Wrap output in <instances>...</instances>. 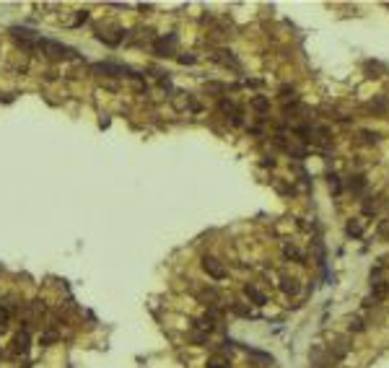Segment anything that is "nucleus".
<instances>
[{
    "label": "nucleus",
    "mask_w": 389,
    "mask_h": 368,
    "mask_svg": "<svg viewBox=\"0 0 389 368\" xmlns=\"http://www.w3.org/2000/svg\"><path fill=\"white\" fill-rule=\"evenodd\" d=\"M57 337H60L57 329H47V332L39 337V342H42V345H52V342H57Z\"/></svg>",
    "instance_id": "21"
},
{
    "label": "nucleus",
    "mask_w": 389,
    "mask_h": 368,
    "mask_svg": "<svg viewBox=\"0 0 389 368\" xmlns=\"http://www.w3.org/2000/svg\"><path fill=\"white\" fill-rule=\"evenodd\" d=\"M179 62H182V65H195L197 57L195 54H179Z\"/></svg>",
    "instance_id": "24"
},
{
    "label": "nucleus",
    "mask_w": 389,
    "mask_h": 368,
    "mask_svg": "<svg viewBox=\"0 0 389 368\" xmlns=\"http://www.w3.org/2000/svg\"><path fill=\"white\" fill-rule=\"evenodd\" d=\"M363 329H366V321L361 319V316H353V319L348 321V332H356V335H358V332H363Z\"/></svg>",
    "instance_id": "16"
},
{
    "label": "nucleus",
    "mask_w": 389,
    "mask_h": 368,
    "mask_svg": "<svg viewBox=\"0 0 389 368\" xmlns=\"http://www.w3.org/2000/svg\"><path fill=\"white\" fill-rule=\"evenodd\" d=\"M11 36H13V42L19 44L21 50L37 52V44H39V34L37 31L26 29V26H11Z\"/></svg>",
    "instance_id": "2"
},
{
    "label": "nucleus",
    "mask_w": 389,
    "mask_h": 368,
    "mask_svg": "<svg viewBox=\"0 0 389 368\" xmlns=\"http://www.w3.org/2000/svg\"><path fill=\"white\" fill-rule=\"evenodd\" d=\"M309 358H311V366L314 368H327L332 363V358H330V353L324 350V347H314Z\"/></svg>",
    "instance_id": "8"
},
{
    "label": "nucleus",
    "mask_w": 389,
    "mask_h": 368,
    "mask_svg": "<svg viewBox=\"0 0 389 368\" xmlns=\"http://www.w3.org/2000/svg\"><path fill=\"white\" fill-rule=\"evenodd\" d=\"M207 337H210V335H205V332H200V329H195V332H192V342H195V345H205Z\"/></svg>",
    "instance_id": "22"
},
{
    "label": "nucleus",
    "mask_w": 389,
    "mask_h": 368,
    "mask_svg": "<svg viewBox=\"0 0 389 368\" xmlns=\"http://www.w3.org/2000/svg\"><path fill=\"white\" fill-rule=\"evenodd\" d=\"M94 73H104V76H114V78H135L132 70L128 65H112V62H96V65L91 68Z\"/></svg>",
    "instance_id": "4"
},
{
    "label": "nucleus",
    "mask_w": 389,
    "mask_h": 368,
    "mask_svg": "<svg viewBox=\"0 0 389 368\" xmlns=\"http://www.w3.org/2000/svg\"><path fill=\"white\" fill-rule=\"evenodd\" d=\"M29 342H31L29 332H26V329H24V332H19V335L13 337V342H11V345H13V347H11L13 355H24L26 350H29Z\"/></svg>",
    "instance_id": "7"
},
{
    "label": "nucleus",
    "mask_w": 389,
    "mask_h": 368,
    "mask_svg": "<svg viewBox=\"0 0 389 368\" xmlns=\"http://www.w3.org/2000/svg\"><path fill=\"white\" fill-rule=\"evenodd\" d=\"M205 366H207V368H231V358L226 355V353H215V355L207 358Z\"/></svg>",
    "instance_id": "13"
},
{
    "label": "nucleus",
    "mask_w": 389,
    "mask_h": 368,
    "mask_svg": "<svg viewBox=\"0 0 389 368\" xmlns=\"http://www.w3.org/2000/svg\"><path fill=\"white\" fill-rule=\"evenodd\" d=\"M348 187H350V192H363V187H366V179L358 174V177H353V179L348 182Z\"/></svg>",
    "instance_id": "19"
},
{
    "label": "nucleus",
    "mask_w": 389,
    "mask_h": 368,
    "mask_svg": "<svg viewBox=\"0 0 389 368\" xmlns=\"http://www.w3.org/2000/svg\"><path fill=\"white\" fill-rule=\"evenodd\" d=\"M37 52H42L44 57H50V60H73L76 57L73 47H68V44H62L57 39H44V36H39Z\"/></svg>",
    "instance_id": "1"
},
{
    "label": "nucleus",
    "mask_w": 389,
    "mask_h": 368,
    "mask_svg": "<svg viewBox=\"0 0 389 368\" xmlns=\"http://www.w3.org/2000/svg\"><path fill=\"white\" fill-rule=\"evenodd\" d=\"M379 234H382V236H389V220H384V223L379 226Z\"/></svg>",
    "instance_id": "26"
},
{
    "label": "nucleus",
    "mask_w": 389,
    "mask_h": 368,
    "mask_svg": "<svg viewBox=\"0 0 389 368\" xmlns=\"http://www.w3.org/2000/svg\"><path fill=\"white\" fill-rule=\"evenodd\" d=\"M174 47H177V34L158 36V39L153 42V52H156L158 57H169V54H174Z\"/></svg>",
    "instance_id": "5"
},
{
    "label": "nucleus",
    "mask_w": 389,
    "mask_h": 368,
    "mask_svg": "<svg viewBox=\"0 0 389 368\" xmlns=\"http://www.w3.org/2000/svg\"><path fill=\"white\" fill-rule=\"evenodd\" d=\"M244 293H247V298L255 303V306H265V303H267V296L257 288V285H247V288H244Z\"/></svg>",
    "instance_id": "12"
},
{
    "label": "nucleus",
    "mask_w": 389,
    "mask_h": 368,
    "mask_svg": "<svg viewBox=\"0 0 389 368\" xmlns=\"http://www.w3.org/2000/svg\"><path fill=\"white\" fill-rule=\"evenodd\" d=\"M231 311H233V314H239V316H252V309L247 306V303H239V301L231 303Z\"/></svg>",
    "instance_id": "20"
},
{
    "label": "nucleus",
    "mask_w": 389,
    "mask_h": 368,
    "mask_svg": "<svg viewBox=\"0 0 389 368\" xmlns=\"http://www.w3.org/2000/svg\"><path fill=\"white\" fill-rule=\"evenodd\" d=\"M345 234H348V236H356V238H358L361 234H363V223H361L358 218H356V220H348V226H345Z\"/></svg>",
    "instance_id": "14"
},
{
    "label": "nucleus",
    "mask_w": 389,
    "mask_h": 368,
    "mask_svg": "<svg viewBox=\"0 0 389 368\" xmlns=\"http://www.w3.org/2000/svg\"><path fill=\"white\" fill-rule=\"evenodd\" d=\"M327 353H330L332 361H342V358H345V355L350 353V345L345 342V340H337L335 345H330V347H327Z\"/></svg>",
    "instance_id": "10"
},
{
    "label": "nucleus",
    "mask_w": 389,
    "mask_h": 368,
    "mask_svg": "<svg viewBox=\"0 0 389 368\" xmlns=\"http://www.w3.org/2000/svg\"><path fill=\"white\" fill-rule=\"evenodd\" d=\"M280 290H283L285 296H298L301 283H298V278H288V275H283V278H280Z\"/></svg>",
    "instance_id": "9"
},
{
    "label": "nucleus",
    "mask_w": 389,
    "mask_h": 368,
    "mask_svg": "<svg viewBox=\"0 0 389 368\" xmlns=\"http://www.w3.org/2000/svg\"><path fill=\"white\" fill-rule=\"evenodd\" d=\"M195 296L200 303H205V306H215V303L221 301V293L215 288H200V290H195Z\"/></svg>",
    "instance_id": "6"
},
{
    "label": "nucleus",
    "mask_w": 389,
    "mask_h": 368,
    "mask_svg": "<svg viewBox=\"0 0 389 368\" xmlns=\"http://www.w3.org/2000/svg\"><path fill=\"white\" fill-rule=\"evenodd\" d=\"M83 21H88V13H86V11H80V13L73 18V21H70V26H80Z\"/></svg>",
    "instance_id": "25"
},
{
    "label": "nucleus",
    "mask_w": 389,
    "mask_h": 368,
    "mask_svg": "<svg viewBox=\"0 0 389 368\" xmlns=\"http://www.w3.org/2000/svg\"><path fill=\"white\" fill-rule=\"evenodd\" d=\"M11 314H13L11 306H8V303H0V329H3L8 321H11Z\"/></svg>",
    "instance_id": "17"
},
{
    "label": "nucleus",
    "mask_w": 389,
    "mask_h": 368,
    "mask_svg": "<svg viewBox=\"0 0 389 368\" xmlns=\"http://www.w3.org/2000/svg\"><path fill=\"white\" fill-rule=\"evenodd\" d=\"M330 187H332L335 195H340V189H342V187H340V179L335 177V174H330Z\"/></svg>",
    "instance_id": "23"
},
{
    "label": "nucleus",
    "mask_w": 389,
    "mask_h": 368,
    "mask_svg": "<svg viewBox=\"0 0 389 368\" xmlns=\"http://www.w3.org/2000/svg\"><path fill=\"white\" fill-rule=\"evenodd\" d=\"M283 254L288 257V260H298V262H304V254L298 252L293 244H283Z\"/></svg>",
    "instance_id": "15"
},
{
    "label": "nucleus",
    "mask_w": 389,
    "mask_h": 368,
    "mask_svg": "<svg viewBox=\"0 0 389 368\" xmlns=\"http://www.w3.org/2000/svg\"><path fill=\"white\" fill-rule=\"evenodd\" d=\"M389 296V283L387 280H376V283H371V298H374L376 303L379 301H384Z\"/></svg>",
    "instance_id": "11"
},
{
    "label": "nucleus",
    "mask_w": 389,
    "mask_h": 368,
    "mask_svg": "<svg viewBox=\"0 0 389 368\" xmlns=\"http://www.w3.org/2000/svg\"><path fill=\"white\" fill-rule=\"evenodd\" d=\"M252 106H255L257 112H262V114H265L267 109H270V101H267L265 96H255V99H252Z\"/></svg>",
    "instance_id": "18"
},
{
    "label": "nucleus",
    "mask_w": 389,
    "mask_h": 368,
    "mask_svg": "<svg viewBox=\"0 0 389 368\" xmlns=\"http://www.w3.org/2000/svg\"><path fill=\"white\" fill-rule=\"evenodd\" d=\"M203 270L210 275L213 280H226V278H229V267H226L218 257H213V254H205L203 257Z\"/></svg>",
    "instance_id": "3"
}]
</instances>
